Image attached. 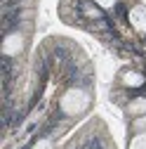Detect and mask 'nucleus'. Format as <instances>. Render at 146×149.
Here are the masks:
<instances>
[{
	"instance_id": "f257e3e1",
	"label": "nucleus",
	"mask_w": 146,
	"mask_h": 149,
	"mask_svg": "<svg viewBox=\"0 0 146 149\" xmlns=\"http://www.w3.org/2000/svg\"><path fill=\"white\" fill-rule=\"evenodd\" d=\"M92 104V97H90V92L83 90V88H71L66 90L61 100H59V109L64 111L66 116H78L83 111Z\"/></svg>"
},
{
	"instance_id": "f03ea898",
	"label": "nucleus",
	"mask_w": 146,
	"mask_h": 149,
	"mask_svg": "<svg viewBox=\"0 0 146 149\" xmlns=\"http://www.w3.org/2000/svg\"><path fill=\"white\" fill-rule=\"evenodd\" d=\"M24 50V36L19 31H14V33H7L5 36V43H3V52L7 54V57H17Z\"/></svg>"
},
{
	"instance_id": "7ed1b4c3",
	"label": "nucleus",
	"mask_w": 146,
	"mask_h": 149,
	"mask_svg": "<svg viewBox=\"0 0 146 149\" xmlns=\"http://www.w3.org/2000/svg\"><path fill=\"white\" fill-rule=\"evenodd\" d=\"M127 19H130L132 29L139 31V33H146V7L144 5H134L127 14Z\"/></svg>"
},
{
	"instance_id": "20e7f679",
	"label": "nucleus",
	"mask_w": 146,
	"mask_h": 149,
	"mask_svg": "<svg viewBox=\"0 0 146 149\" xmlns=\"http://www.w3.org/2000/svg\"><path fill=\"white\" fill-rule=\"evenodd\" d=\"M123 85L125 88H141L144 85V76L139 71H125L123 73Z\"/></svg>"
},
{
	"instance_id": "39448f33",
	"label": "nucleus",
	"mask_w": 146,
	"mask_h": 149,
	"mask_svg": "<svg viewBox=\"0 0 146 149\" xmlns=\"http://www.w3.org/2000/svg\"><path fill=\"white\" fill-rule=\"evenodd\" d=\"M127 114L132 116H146V97H137L127 104Z\"/></svg>"
},
{
	"instance_id": "423d86ee",
	"label": "nucleus",
	"mask_w": 146,
	"mask_h": 149,
	"mask_svg": "<svg viewBox=\"0 0 146 149\" xmlns=\"http://www.w3.org/2000/svg\"><path fill=\"white\" fill-rule=\"evenodd\" d=\"M127 149H146V133H137L130 140V147Z\"/></svg>"
},
{
	"instance_id": "0eeeda50",
	"label": "nucleus",
	"mask_w": 146,
	"mask_h": 149,
	"mask_svg": "<svg viewBox=\"0 0 146 149\" xmlns=\"http://www.w3.org/2000/svg\"><path fill=\"white\" fill-rule=\"evenodd\" d=\"M83 14L87 17V19H99V17H101V7H97V5H85V7H83Z\"/></svg>"
},
{
	"instance_id": "6e6552de",
	"label": "nucleus",
	"mask_w": 146,
	"mask_h": 149,
	"mask_svg": "<svg viewBox=\"0 0 146 149\" xmlns=\"http://www.w3.org/2000/svg\"><path fill=\"white\" fill-rule=\"evenodd\" d=\"M132 130L134 133H146V116H137L132 121Z\"/></svg>"
},
{
	"instance_id": "1a4fd4ad",
	"label": "nucleus",
	"mask_w": 146,
	"mask_h": 149,
	"mask_svg": "<svg viewBox=\"0 0 146 149\" xmlns=\"http://www.w3.org/2000/svg\"><path fill=\"white\" fill-rule=\"evenodd\" d=\"M116 3H118V0H94V5H97V7H101V10H111Z\"/></svg>"
},
{
	"instance_id": "9d476101",
	"label": "nucleus",
	"mask_w": 146,
	"mask_h": 149,
	"mask_svg": "<svg viewBox=\"0 0 146 149\" xmlns=\"http://www.w3.org/2000/svg\"><path fill=\"white\" fill-rule=\"evenodd\" d=\"M33 149H52V142L50 140H40V142H35Z\"/></svg>"
}]
</instances>
